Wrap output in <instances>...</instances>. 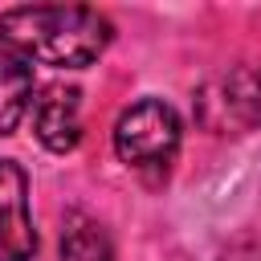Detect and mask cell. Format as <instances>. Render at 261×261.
<instances>
[{"instance_id": "obj_6", "label": "cell", "mask_w": 261, "mask_h": 261, "mask_svg": "<svg viewBox=\"0 0 261 261\" xmlns=\"http://www.w3.org/2000/svg\"><path fill=\"white\" fill-rule=\"evenodd\" d=\"M33 61L16 53L8 41H0V135H16V126L33 110Z\"/></svg>"}, {"instance_id": "obj_7", "label": "cell", "mask_w": 261, "mask_h": 261, "mask_svg": "<svg viewBox=\"0 0 261 261\" xmlns=\"http://www.w3.org/2000/svg\"><path fill=\"white\" fill-rule=\"evenodd\" d=\"M61 261H114L110 232L102 228L98 216L69 208L61 220Z\"/></svg>"}, {"instance_id": "obj_4", "label": "cell", "mask_w": 261, "mask_h": 261, "mask_svg": "<svg viewBox=\"0 0 261 261\" xmlns=\"http://www.w3.org/2000/svg\"><path fill=\"white\" fill-rule=\"evenodd\" d=\"M37 228L29 212V175L20 163L0 159V261H33Z\"/></svg>"}, {"instance_id": "obj_2", "label": "cell", "mask_w": 261, "mask_h": 261, "mask_svg": "<svg viewBox=\"0 0 261 261\" xmlns=\"http://www.w3.org/2000/svg\"><path fill=\"white\" fill-rule=\"evenodd\" d=\"M179 139L184 122L163 98H143L114 122V155L126 167H167L179 151Z\"/></svg>"}, {"instance_id": "obj_8", "label": "cell", "mask_w": 261, "mask_h": 261, "mask_svg": "<svg viewBox=\"0 0 261 261\" xmlns=\"http://www.w3.org/2000/svg\"><path fill=\"white\" fill-rule=\"evenodd\" d=\"M220 261H261V237H237L232 245H224Z\"/></svg>"}, {"instance_id": "obj_1", "label": "cell", "mask_w": 261, "mask_h": 261, "mask_svg": "<svg viewBox=\"0 0 261 261\" xmlns=\"http://www.w3.org/2000/svg\"><path fill=\"white\" fill-rule=\"evenodd\" d=\"M114 37V24L86 4H20L0 12V41L41 65L86 69Z\"/></svg>"}, {"instance_id": "obj_5", "label": "cell", "mask_w": 261, "mask_h": 261, "mask_svg": "<svg viewBox=\"0 0 261 261\" xmlns=\"http://www.w3.org/2000/svg\"><path fill=\"white\" fill-rule=\"evenodd\" d=\"M29 118H33V135L41 139L45 151L69 155L82 143V90L77 86H65V82L45 86L33 98Z\"/></svg>"}, {"instance_id": "obj_3", "label": "cell", "mask_w": 261, "mask_h": 261, "mask_svg": "<svg viewBox=\"0 0 261 261\" xmlns=\"http://www.w3.org/2000/svg\"><path fill=\"white\" fill-rule=\"evenodd\" d=\"M208 130H261V65H237L196 98Z\"/></svg>"}]
</instances>
